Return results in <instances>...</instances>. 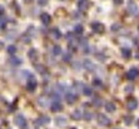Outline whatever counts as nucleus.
<instances>
[{"instance_id": "nucleus-1", "label": "nucleus", "mask_w": 139, "mask_h": 129, "mask_svg": "<svg viewBox=\"0 0 139 129\" xmlns=\"http://www.w3.org/2000/svg\"><path fill=\"white\" fill-rule=\"evenodd\" d=\"M128 10H129V13L132 15H135V14H138V5L134 1H129V4H128Z\"/></svg>"}, {"instance_id": "nucleus-2", "label": "nucleus", "mask_w": 139, "mask_h": 129, "mask_svg": "<svg viewBox=\"0 0 139 129\" xmlns=\"http://www.w3.org/2000/svg\"><path fill=\"white\" fill-rule=\"evenodd\" d=\"M138 77H139V70L137 68H132L129 71H128V78H129L130 80H134Z\"/></svg>"}, {"instance_id": "nucleus-3", "label": "nucleus", "mask_w": 139, "mask_h": 129, "mask_svg": "<svg viewBox=\"0 0 139 129\" xmlns=\"http://www.w3.org/2000/svg\"><path fill=\"white\" fill-rule=\"evenodd\" d=\"M92 29H93L94 33H102V31L104 30V26L100 23H98V21H94V23L92 24Z\"/></svg>"}, {"instance_id": "nucleus-4", "label": "nucleus", "mask_w": 139, "mask_h": 129, "mask_svg": "<svg viewBox=\"0 0 139 129\" xmlns=\"http://www.w3.org/2000/svg\"><path fill=\"white\" fill-rule=\"evenodd\" d=\"M40 20H41V23L44 24V25H48L50 21H51V16L48 14V13H43L40 15Z\"/></svg>"}, {"instance_id": "nucleus-5", "label": "nucleus", "mask_w": 139, "mask_h": 129, "mask_svg": "<svg viewBox=\"0 0 139 129\" xmlns=\"http://www.w3.org/2000/svg\"><path fill=\"white\" fill-rule=\"evenodd\" d=\"M35 88H36V80H35V78L33 77V75H30V79L28 82V89L33 92Z\"/></svg>"}, {"instance_id": "nucleus-6", "label": "nucleus", "mask_w": 139, "mask_h": 129, "mask_svg": "<svg viewBox=\"0 0 139 129\" xmlns=\"http://www.w3.org/2000/svg\"><path fill=\"white\" fill-rule=\"evenodd\" d=\"M78 6H79V9L81 10V12H84V10L88 9L89 3L87 1V0H79V1H78Z\"/></svg>"}, {"instance_id": "nucleus-7", "label": "nucleus", "mask_w": 139, "mask_h": 129, "mask_svg": "<svg viewBox=\"0 0 139 129\" xmlns=\"http://www.w3.org/2000/svg\"><path fill=\"white\" fill-rule=\"evenodd\" d=\"M10 64H12V65H19V64H21V59L12 57V58H10Z\"/></svg>"}, {"instance_id": "nucleus-8", "label": "nucleus", "mask_w": 139, "mask_h": 129, "mask_svg": "<svg viewBox=\"0 0 139 129\" xmlns=\"http://www.w3.org/2000/svg\"><path fill=\"white\" fill-rule=\"evenodd\" d=\"M6 25V19L3 14H0V29H4Z\"/></svg>"}, {"instance_id": "nucleus-9", "label": "nucleus", "mask_w": 139, "mask_h": 129, "mask_svg": "<svg viewBox=\"0 0 139 129\" xmlns=\"http://www.w3.org/2000/svg\"><path fill=\"white\" fill-rule=\"evenodd\" d=\"M53 54L54 55H60L61 54V48L59 45H55L54 48H53Z\"/></svg>"}, {"instance_id": "nucleus-10", "label": "nucleus", "mask_w": 139, "mask_h": 129, "mask_svg": "<svg viewBox=\"0 0 139 129\" xmlns=\"http://www.w3.org/2000/svg\"><path fill=\"white\" fill-rule=\"evenodd\" d=\"M36 57H38V54H36V51H35L34 49L29 50V58H30L31 60H35V59H36Z\"/></svg>"}, {"instance_id": "nucleus-11", "label": "nucleus", "mask_w": 139, "mask_h": 129, "mask_svg": "<svg viewBox=\"0 0 139 129\" xmlns=\"http://www.w3.org/2000/svg\"><path fill=\"white\" fill-rule=\"evenodd\" d=\"M51 35L54 36L55 39H59L60 36H61V33L58 30V29H53V31H51Z\"/></svg>"}, {"instance_id": "nucleus-12", "label": "nucleus", "mask_w": 139, "mask_h": 129, "mask_svg": "<svg viewBox=\"0 0 139 129\" xmlns=\"http://www.w3.org/2000/svg\"><path fill=\"white\" fill-rule=\"evenodd\" d=\"M84 67H85V68H87L88 70H93V69H94V64H93L92 61H89V60H87V61H85V63H84Z\"/></svg>"}, {"instance_id": "nucleus-13", "label": "nucleus", "mask_w": 139, "mask_h": 129, "mask_svg": "<svg viewBox=\"0 0 139 129\" xmlns=\"http://www.w3.org/2000/svg\"><path fill=\"white\" fill-rule=\"evenodd\" d=\"M123 57L124 58H129L130 57V49H123Z\"/></svg>"}, {"instance_id": "nucleus-14", "label": "nucleus", "mask_w": 139, "mask_h": 129, "mask_svg": "<svg viewBox=\"0 0 139 129\" xmlns=\"http://www.w3.org/2000/svg\"><path fill=\"white\" fill-rule=\"evenodd\" d=\"M8 51H9V54H12V55H13L14 53L16 51V48H15L14 45H10V47L8 48Z\"/></svg>"}, {"instance_id": "nucleus-15", "label": "nucleus", "mask_w": 139, "mask_h": 129, "mask_svg": "<svg viewBox=\"0 0 139 129\" xmlns=\"http://www.w3.org/2000/svg\"><path fill=\"white\" fill-rule=\"evenodd\" d=\"M92 93L93 92H92V89L89 87H84V94L85 95H92Z\"/></svg>"}, {"instance_id": "nucleus-16", "label": "nucleus", "mask_w": 139, "mask_h": 129, "mask_svg": "<svg viewBox=\"0 0 139 129\" xmlns=\"http://www.w3.org/2000/svg\"><path fill=\"white\" fill-rule=\"evenodd\" d=\"M67 99H68L69 102H73L74 99H75V96H74V95H71V94H68V96H67Z\"/></svg>"}, {"instance_id": "nucleus-17", "label": "nucleus", "mask_w": 139, "mask_h": 129, "mask_svg": "<svg viewBox=\"0 0 139 129\" xmlns=\"http://www.w3.org/2000/svg\"><path fill=\"white\" fill-rule=\"evenodd\" d=\"M75 31H77V34H81V31H83V28L78 25V26L75 28Z\"/></svg>"}, {"instance_id": "nucleus-18", "label": "nucleus", "mask_w": 139, "mask_h": 129, "mask_svg": "<svg viewBox=\"0 0 139 129\" xmlns=\"http://www.w3.org/2000/svg\"><path fill=\"white\" fill-rule=\"evenodd\" d=\"M94 84H95V85H102V82H100L99 79H95V80H94Z\"/></svg>"}, {"instance_id": "nucleus-19", "label": "nucleus", "mask_w": 139, "mask_h": 129, "mask_svg": "<svg viewBox=\"0 0 139 129\" xmlns=\"http://www.w3.org/2000/svg\"><path fill=\"white\" fill-rule=\"evenodd\" d=\"M106 108H108L109 110H114V105H112V104H109L108 106H106Z\"/></svg>"}, {"instance_id": "nucleus-20", "label": "nucleus", "mask_w": 139, "mask_h": 129, "mask_svg": "<svg viewBox=\"0 0 139 129\" xmlns=\"http://www.w3.org/2000/svg\"><path fill=\"white\" fill-rule=\"evenodd\" d=\"M39 4H41V5H45V4H46V0H39Z\"/></svg>"}, {"instance_id": "nucleus-21", "label": "nucleus", "mask_w": 139, "mask_h": 129, "mask_svg": "<svg viewBox=\"0 0 139 129\" xmlns=\"http://www.w3.org/2000/svg\"><path fill=\"white\" fill-rule=\"evenodd\" d=\"M119 28H120V25L116 24V25H113V28H112V29H113V30H116V29H119Z\"/></svg>"}, {"instance_id": "nucleus-22", "label": "nucleus", "mask_w": 139, "mask_h": 129, "mask_svg": "<svg viewBox=\"0 0 139 129\" xmlns=\"http://www.w3.org/2000/svg\"><path fill=\"white\" fill-rule=\"evenodd\" d=\"M122 1H123V0H114L115 4H122Z\"/></svg>"}, {"instance_id": "nucleus-23", "label": "nucleus", "mask_w": 139, "mask_h": 129, "mask_svg": "<svg viewBox=\"0 0 139 129\" xmlns=\"http://www.w3.org/2000/svg\"><path fill=\"white\" fill-rule=\"evenodd\" d=\"M137 58H138V59H139V55H137Z\"/></svg>"}, {"instance_id": "nucleus-24", "label": "nucleus", "mask_w": 139, "mask_h": 129, "mask_svg": "<svg viewBox=\"0 0 139 129\" xmlns=\"http://www.w3.org/2000/svg\"><path fill=\"white\" fill-rule=\"evenodd\" d=\"M138 30H139V26H138Z\"/></svg>"}]
</instances>
